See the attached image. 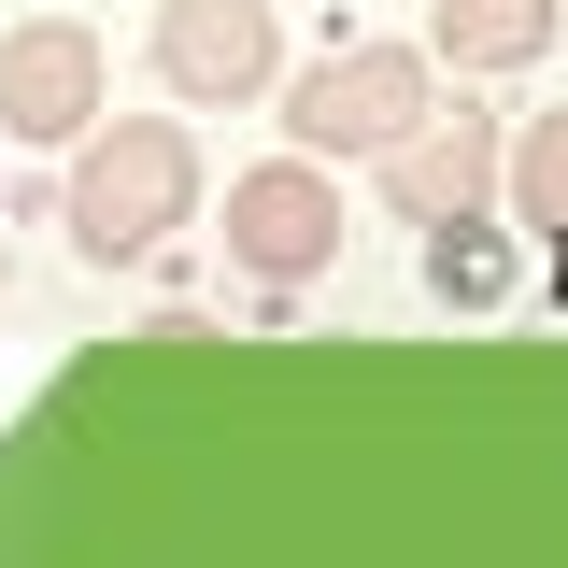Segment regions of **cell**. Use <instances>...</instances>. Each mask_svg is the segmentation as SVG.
Segmentation results:
<instances>
[{"label":"cell","mask_w":568,"mask_h":568,"mask_svg":"<svg viewBox=\"0 0 568 568\" xmlns=\"http://www.w3.org/2000/svg\"><path fill=\"white\" fill-rule=\"evenodd\" d=\"M185 213H200V142L171 129V114H114V129H85V156H71V256H85V271L156 256Z\"/></svg>","instance_id":"6da1fadb"},{"label":"cell","mask_w":568,"mask_h":568,"mask_svg":"<svg viewBox=\"0 0 568 568\" xmlns=\"http://www.w3.org/2000/svg\"><path fill=\"white\" fill-rule=\"evenodd\" d=\"M413 114H426V58H413V43H342V58L284 71V129H298V156H384Z\"/></svg>","instance_id":"7a4b0ae2"},{"label":"cell","mask_w":568,"mask_h":568,"mask_svg":"<svg viewBox=\"0 0 568 568\" xmlns=\"http://www.w3.org/2000/svg\"><path fill=\"white\" fill-rule=\"evenodd\" d=\"M227 256L256 284H313L342 256V185L313 171V156H271V171H242L227 185Z\"/></svg>","instance_id":"3957f363"},{"label":"cell","mask_w":568,"mask_h":568,"mask_svg":"<svg viewBox=\"0 0 568 568\" xmlns=\"http://www.w3.org/2000/svg\"><path fill=\"white\" fill-rule=\"evenodd\" d=\"M156 85L200 100V114L284 85V14L271 0H171V14H156Z\"/></svg>","instance_id":"277c9868"},{"label":"cell","mask_w":568,"mask_h":568,"mask_svg":"<svg viewBox=\"0 0 568 568\" xmlns=\"http://www.w3.org/2000/svg\"><path fill=\"white\" fill-rule=\"evenodd\" d=\"M0 129L14 142H85L100 129V43H85L71 14H29V29L0 43Z\"/></svg>","instance_id":"5b68a950"},{"label":"cell","mask_w":568,"mask_h":568,"mask_svg":"<svg viewBox=\"0 0 568 568\" xmlns=\"http://www.w3.org/2000/svg\"><path fill=\"white\" fill-rule=\"evenodd\" d=\"M484 185H497V114H469V100H455V114L426 100L413 129L384 142V200L413 213V227H440V213H484Z\"/></svg>","instance_id":"8992f818"},{"label":"cell","mask_w":568,"mask_h":568,"mask_svg":"<svg viewBox=\"0 0 568 568\" xmlns=\"http://www.w3.org/2000/svg\"><path fill=\"white\" fill-rule=\"evenodd\" d=\"M455 71H526L555 43V0H440V29H426Z\"/></svg>","instance_id":"52a82bcc"},{"label":"cell","mask_w":568,"mask_h":568,"mask_svg":"<svg viewBox=\"0 0 568 568\" xmlns=\"http://www.w3.org/2000/svg\"><path fill=\"white\" fill-rule=\"evenodd\" d=\"M497 171H511L526 227H555V242H568V114H540L526 142H497Z\"/></svg>","instance_id":"ba28073f"},{"label":"cell","mask_w":568,"mask_h":568,"mask_svg":"<svg viewBox=\"0 0 568 568\" xmlns=\"http://www.w3.org/2000/svg\"><path fill=\"white\" fill-rule=\"evenodd\" d=\"M426 284H440V298H497V284H511V256H497V242H469V213H440V227H426Z\"/></svg>","instance_id":"9c48e42d"}]
</instances>
